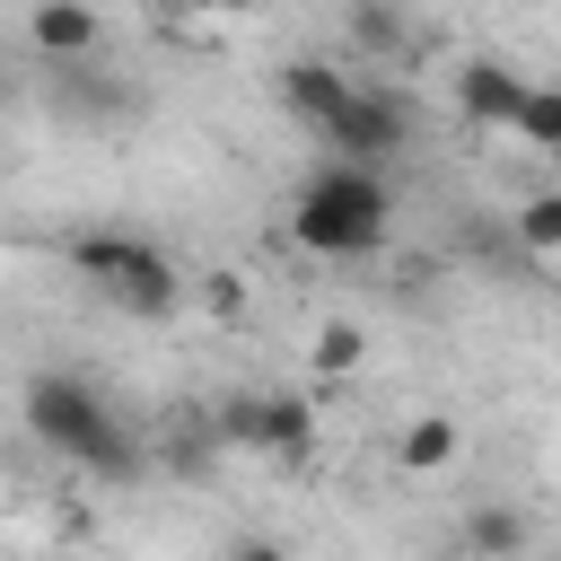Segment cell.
Returning a JSON list of instances; mask_svg holds the SVG:
<instances>
[{
    "label": "cell",
    "mask_w": 561,
    "mask_h": 561,
    "mask_svg": "<svg viewBox=\"0 0 561 561\" xmlns=\"http://www.w3.org/2000/svg\"><path fill=\"white\" fill-rule=\"evenodd\" d=\"M18 421H26V438H35L44 456H61V465H79V473H96V482H123V473L140 465L131 421H123L88 377H70V368H35L26 394H18Z\"/></svg>",
    "instance_id": "6da1fadb"
},
{
    "label": "cell",
    "mask_w": 561,
    "mask_h": 561,
    "mask_svg": "<svg viewBox=\"0 0 561 561\" xmlns=\"http://www.w3.org/2000/svg\"><path fill=\"white\" fill-rule=\"evenodd\" d=\"M394 237V193L377 167L359 158H324L298 193H289V245L324 254V263H368Z\"/></svg>",
    "instance_id": "7a4b0ae2"
},
{
    "label": "cell",
    "mask_w": 561,
    "mask_h": 561,
    "mask_svg": "<svg viewBox=\"0 0 561 561\" xmlns=\"http://www.w3.org/2000/svg\"><path fill=\"white\" fill-rule=\"evenodd\" d=\"M70 272L105 307H123V316H175V298H184L175 254L158 237H140V228H88V237H70Z\"/></svg>",
    "instance_id": "3957f363"
},
{
    "label": "cell",
    "mask_w": 561,
    "mask_h": 561,
    "mask_svg": "<svg viewBox=\"0 0 561 561\" xmlns=\"http://www.w3.org/2000/svg\"><path fill=\"white\" fill-rule=\"evenodd\" d=\"M210 438L263 447V456H307L316 447V403L307 394H228L210 412Z\"/></svg>",
    "instance_id": "277c9868"
},
{
    "label": "cell",
    "mask_w": 561,
    "mask_h": 561,
    "mask_svg": "<svg viewBox=\"0 0 561 561\" xmlns=\"http://www.w3.org/2000/svg\"><path fill=\"white\" fill-rule=\"evenodd\" d=\"M316 140H333V158H359V167H386V158H403V140H412V105L394 96V88H351L342 96V114L316 131Z\"/></svg>",
    "instance_id": "5b68a950"
},
{
    "label": "cell",
    "mask_w": 561,
    "mask_h": 561,
    "mask_svg": "<svg viewBox=\"0 0 561 561\" xmlns=\"http://www.w3.org/2000/svg\"><path fill=\"white\" fill-rule=\"evenodd\" d=\"M526 88H535V79H526L517 61H491V53H482V61H465V70H456V114H465V123H482V131H508V123H517V105H526Z\"/></svg>",
    "instance_id": "8992f818"
},
{
    "label": "cell",
    "mask_w": 561,
    "mask_h": 561,
    "mask_svg": "<svg viewBox=\"0 0 561 561\" xmlns=\"http://www.w3.org/2000/svg\"><path fill=\"white\" fill-rule=\"evenodd\" d=\"M26 44H35L53 70H79V61L105 44V18H96L88 0H35V9H26Z\"/></svg>",
    "instance_id": "52a82bcc"
},
{
    "label": "cell",
    "mask_w": 561,
    "mask_h": 561,
    "mask_svg": "<svg viewBox=\"0 0 561 561\" xmlns=\"http://www.w3.org/2000/svg\"><path fill=\"white\" fill-rule=\"evenodd\" d=\"M359 79L342 70V61H324V53H298V61H280V105L307 123V131H324L333 114H342V96H351Z\"/></svg>",
    "instance_id": "ba28073f"
},
{
    "label": "cell",
    "mask_w": 561,
    "mask_h": 561,
    "mask_svg": "<svg viewBox=\"0 0 561 561\" xmlns=\"http://www.w3.org/2000/svg\"><path fill=\"white\" fill-rule=\"evenodd\" d=\"M465 552H473V561H517V552H526V508L482 500V508L465 517Z\"/></svg>",
    "instance_id": "9c48e42d"
},
{
    "label": "cell",
    "mask_w": 561,
    "mask_h": 561,
    "mask_svg": "<svg viewBox=\"0 0 561 561\" xmlns=\"http://www.w3.org/2000/svg\"><path fill=\"white\" fill-rule=\"evenodd\" d=\"M456 447H465V430L447 421V412H421L403 438H394V456H403V473H447L456 465Z\"/></svg>",
    "instance_id": "30bf717a"
},
{
    "label": "cell",
    "mask_w": 561,
    "mask_h": 561,
    "mask_svg": "<svg viewBox=\"0 0 561 561\" xmlns=\"http://www.w3.org/2000/svg\"><path fill=\"white\" fill-rule=\"evenodd\" d=\"M351 44H359V53H403L412 26H403L394 0H351Z\"/></svg>",
    "instance_id": "8fae6325"
},
{
    "label": "cell",
    "mask_w": 561,
    "mask_h": 561,
    "mask_svg": "<svg viewBox=\"0 0 561 561\" xmlns=\"http://www.w3.org/2000/svg\"><path fill=\"white\" fill-rule=\"evenodd\" d=\"M526 149H543V158H561V88H526V105H517V123H508Z\"/></svg>",
    "instance_id": "7c38bea8"
},
{
    "label": "cell",
    "mask_w": 561,
    "mask_h": 561,
    "mask_svg": "<svg viewBox=\"0 0 561 561\" xmlns=\"http://www.w3.org/2000/svg\"><path fill=\"white\" fill-rule=\"evenodd\" d=\"M517 245H526V254H561V193H535V202L517 210Z\"/></svg>",
    "instance_id": "4fadbf2b"
},
{
    "label": "cell",
    "mask_w": 561,
    "mask_h": 561,
    "mask_svg": "<svg viewBox=\"0 0 561 561\" xmlns=\"http://www.w3.org/2000/svg\"><path fill=\"white\" fill-rule=\"evenodd\" d=\"M359 351H368V342H359V324H324L307 359H316V377H351V368H359Z\"/></svg>",
    "instance_id": "5bb4252c"
},
{
    "label": "cell",
    "mask_w": 561,
    "mask_h": 561,
    "mask_svg": "<svg viewBox=\"0 0 561 561\" xmlns=\"http://www.w3.org/2000/svg\"><path fill=\"white\" fill-rule=\"evenodd\" d=\"M158 18H245L254 0H149Z\"/></svg>",
    "instance_id": "9a60e30c"
},
{
    "label": "cell",
    "mask_w": 561,
    "mask_h": 561,
    "mask_svg": "<svg viewBox=\"0 0 561 561\" xmlns=\"http://www.w3.org/2000/svg\"><path fill=\"white\" fill-rule=\"evenodd\" d=\"M210 307H219V316H245V280H237V272H210Z\"/></svg>",
    "instance_id": "2e32d148"
},
{
    "label": "cell",
    "mask_w": 561,
    "mask_h": 561,
    "mask_svg": "<svg viewBox=\"0 0 561 561\" xmlns=\"http://www.w3.org/2000/svg\"><path fill=\"white\" fill-rule=\"evenodd\" d=\"M219 561H289V552H280V543H272V535H245V543H228V552H219Z\"/></svg>",
    "instance_id": "e0dca14e"
}]
</instances>
